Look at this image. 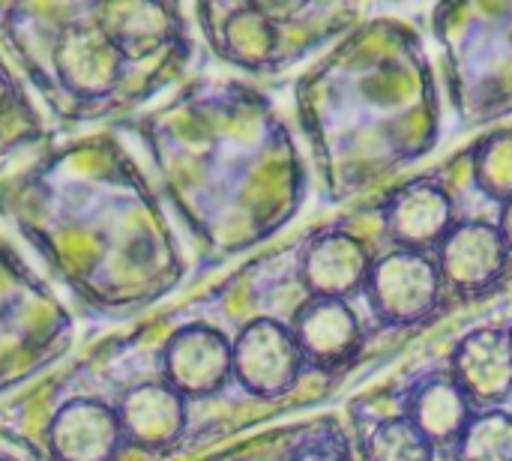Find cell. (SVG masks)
Instances as JSON below:
<instances>
[{"label": "cell", "mask_w": 512, "mask_h": 461, "mask_svg": "<svg viewBox=\"0 0 512 461\" xmlns=\"http://www.w3.org/2000/svg\"><path fill=\"white\" fill-rule=\"evenodd\" d=\"M372 294L387 318L414 321L432 309L438 297V273L423 255L396 252L375 267Z\"/></svg>", "instance_id": "cell-1"}, {"label": "cell", "mask_w": 512, "mask_h": 461, "mask_svg": "<svg viewBox=\"0 0 512 461\" xmlns=\"http://www.w3.org/2000/svg\"><path fill=\"white\" fill-rule=\"evenodd\" d=\"M414 426L432 441H450L468 429V396L456 384L435 381L420 390L414 405Z\"/></svg>", "instance_id": "cell-5"}, {"label": "cell", "mask_w": 512, "mask_h": 461, "mask_svg": "<svg viewBox=\"0 0 512 461\" xmlns=\"http://www.w3.org/2000/svg\"><path fill=\"white\" fill-rule=\"evenodd\" d=\"M450 222V201L441 189L414 186L393 201L390 225L402 243H435Z\"/></svg>", "instance_id": "cell-4"}, {"label": "cell", "mask_w": 512, "mask_h": 461, "mask_svg": "<svg viewBox=\"0 0 512 461\" xmlns=\"http://www.w3.org/2000/svg\"><path fill=\"white\" fill-rule=\"evenodd\" d=\"M372 461H429V438L408 420H393L378 429L369 447Z\"/></svg>", "instance_id": "cell-8"}, {"label": "cell", "mask_w": 512, "mask_h": 461, "mask_svg": "<svg viewBox=\"0 0 512 461\" xmlns=\"http://www.w3.org/2000/svg\"><path fill=\"white\" fill-rule=\"evenodd\" d=\"M354 318L339 306V303H321L315 309H309V315L303 318V342L309 351L321 354V357H333L348 351V342L354 339Z\"/></svg>", "instance_id": "cell-6"}, {"label": "cell", "mask_w": 512, "mask_h": 461, "mask_svg": "<svg viewBox=\"0 0 512 461\" xmlns=\"http://www.w3.org/2000/svg\"><path fill=\"white\" fill-rule=\"evenodd\" d=\"M456 366L465 396L501 399L512 387V339L504 333H477L462 345Z\"/></svg>", "instance_id": "cell-3"}, {"label": "cell", "mask_w": 512, "mask_h": 461, "mask_svg": "<svg viewBox=\"0 0 512 461\" xmlns=\"http://www.w3.org/2000/svg\"><path fill=\"white\" fill-rule=\"evenodd\" d=\"M465 461H512V417L486 414L465 429L462 438Z\"/></svg>", "instance_id": "cell-7"}, {"label": "cell", "mask_w": 512, "mask_h": 461, "mask_svg": "<svg viewBox=\"0 0 512 461\" xmlns=\"http://www.w3.org/2000/svg\"><path fill=\"white\" fill-rule=\"evenodd\" d=\"M504 261H507L504 237L480 222L459 225L444 240V252H441L444 276L465 291H480L489 282H495L498 273L504 270Z\"/></svg>", "instance_id": "cell-2"}, {"label": "cell", "mask_w": 512, "mask_h": 461, "mask_svg": "<svg viewBox=\"0 0 512 461\" xmlns=\"http://www.w3.org/2000/svg\"><path fill=\"white\" fill-rule=\"evenodd\" d=\"M507 240H510V246H512V207L507 210Z\"/></svg>", "instance_id": "cell-9"}]
</instances>
